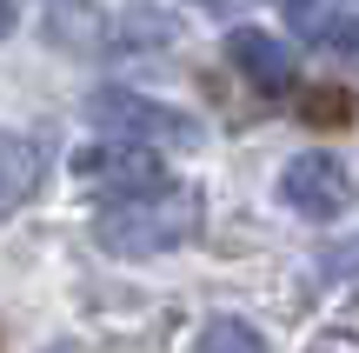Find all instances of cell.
I'll return each instance as SVG.
<instances>
[{
	"instance_id": "3957f363",
	"label": "cell",
	"mask_w": 359,
	"mask_h": 353,
	"mask_svg": "<svg viewBox=\"0 0 359 353\" xmlns=\"http://www.w3.org/2000/svg\"><path fill=\"white\" fill-rule=\"evenodd\" d=\"M87 114L100 120V127H114L120 140H140V147H193V140H200V127H193L180 107L140 100V93H127V87L93 93V100H87Z\"/></svg>"
},
{
	"instance_id": "277c9868",
	"label": "cell",
	"mask_w": 359,
	"mask_h": 353,
	"mask_svg": "<svg viewBox=\"0 0 359 353\" xmlns=\"http://www.w3.org/2000/svg\"><path fill=\"white\" fill-rule=\"evenodd\" d=\"M280 194H286V207L313 213V220H339L353 207V180L333 154H293L280 173Z\"/></svg>"
},
{
	"instance_id": "5b68a950",
	"label": "cell",
	"mask_w": 359,
	"mask_h": 353,
	"mask_svg": "<svg viewBox=\"0 0 359 353\" xmlns=\"http://www.w3.org/2000/svg\"><path fill=\"white\" fill-rule=\"evenodd\" d=\"M226 60L240 67V80L259 87V93H286L293 87V53H286V40H273L266 27H233L226 34Z\"/></svg>"
},
{
	"instance_id": "ba28073f",
	"label": "cell",
	"mask_w": 359,
	"mask_h": 353,
	"mask_svg": "<svg viewBox=\"0 0 359 353\" xmlns=\"http://www.w3.org/2000/svg\"><path fill=\"white\" fill-rule=\"evenodd\" d=\"M193 353H266V340H259L246 320H233V314H219V320H206L200 327V340H193Z\"/></svg>"
},
{
	"instance_id": "52a82bcc",
	"label": "cell",
	"mask_w": 359,
	"mask_h": 353,
	"mask_svg": "<svg viewBox=\"0 0 359 353\" xmlns=\"http://www.w3.org/2000/svg\"><path fill=\"white\" fill-rule=\"evenodd\" d=\"M293 20H299V34H306L320 53L359 60V13H339V7H299Z\"/></svg>"
},
{
	"instance_id": "6da1fadb",
	"label": "cell",
	"mask_w": 359,
	"mask_h": 353,
	"mask_svg": "<svg viewBox=\"0 0 359 353\" xmlns=\"http://www.w3.org/2000/svg\"><path fill=\"white\" fill-rule=\"evenodd\" d=\"M193 220H200V200L187 194H154V200H120V207L100 213V227H93V240H100L107 253H120V260H147V253H167L180 240L193 234Z\"/></svg>"
},
{
	"instance_id": "7a4b0ae2",
	"label": "cell",
	"mask_w": 359,
	"mask_h": 353,
	"mask_svg": "<svg viewBox=\"0 0 359 353\" xmlns=\"http://www.w3.org/2000/svg\"><path fill=\"white\" fill-rule=\"evenodd\" d=\"M74 173L80 187H93V194H114V200H154L167 194V167H160L154 147L140 140H107V147H80L74 154Z\"/></svg>"
},
{
	"instance_id": "8992f818",
	"label": "cell",
	"mask_w": 359,
	"mask_h": 353,
	"mask_svg": "<svg viewBox=\"0 0 359 353\" xmlns=\"http://www.w3.org/2000/svg\"><path fill=\"white\" fill-rule=\"evenodd\" d=\"M34 187H40V140L0 127V220H7Z\"/></svg>"
},
{
	"instance_id": "9c48e42d",
	"label": "cell",
	"mask_w": 359,
	"mask_h": 353,
	"mask_svg": "<svg viewBox=\"0 0 359 353\" xmlns=\"http://www.w3.org/2000/svg\"><path fill=\"white\" fill-rule=\"evenodd\" d=\"M13 34V0H0V40Z\"/></svg>"
}]
</instances>
